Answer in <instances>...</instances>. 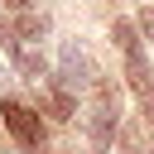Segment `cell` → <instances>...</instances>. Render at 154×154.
<instances>
[{"mask_svg": "<svg viewBox=\"0 0 154 154\" xmlns=\"http://www.w3.org/2000/svg\"><path fill=\"white\" fill-rule=\"evenodd\" d=\"M0 116H5L10 135H14L24 149H43V125H38V111H29V106H19V101H5V106H0Z\"/></svg>", "mask_w": 154, "mask_h": 154, "instance_id": "1", "label": "cell"}, {"mask_svg": "<svg viewBox=\"0 0 154 154\" xmlns=\"http://www.w3.org/2000/svg\"><path fill=\"white\" fill-rule=\"evenodd\" d=\"M96 72H91V58L82 43H63V58H58V87L72 91V87H87Z\"/></svg>", "mask_w": 154, "mask_h": 154, "instance_id": "2", "label": "cell"}, {"mask_svg": "<svg viewBox=\"0 0 154 154\" xmlns=\"http://www.w3.org/2000/svg\"><path fill=\"white\" fill-rule=\"evenodd\" d=\"M116 116H120V106H111V101H101V106L87 111V130H91V140H96L101 149L116 140Z\"/></svg>", "mask_w": 154, "mask_h": 154, "instance_id": "3", "label": "cell"}, {"mask_svg": "<svg viewBox=\"0 0 154 154\" xmlns=\"http://www.w3.org/2000/svg\"><path fill=\"white\" fill-rule=\"evenodd\" d=\"M14 63H19V72H24V82H34V87H38V82H43V72H48V63H43V53H38L34 43H24Z\"/></svg>", "mask_w": 154, "mask_h": 154, "instance_id": "4", "label": "cell"}, {"mask_svg": "<svg viewBox=\"0 0 154 154\" xmlns=\"http://www.w3.org/2000/svg\"><path fill=\"white\" fill-rule=\"evenodd\" d=\"M125 77H130V87L144 96L149 91V63H144V48L140 53H125Z\"/></svg>", "mask_w": 154, "mask_h": 154, "instance_id": "5", "label": "cell"}, {"mask_svg": "<svg viewBox=\"0 0 154 154\" xmlns=\"http://www.w3.org/2000/svg\"><path fill=\"white\" fill-rule=\"evenodd\" d=\"M14 34H19V43H24V38L34 43V38H43V34H48V19H43V14H29V10H24V14H19V24H14Z\"/></svg>", "mask_w": 154, "mask_h": 154, "instance_id": "6", "label": "cell"}, {"mask_svg": "<svg viewBox=\"0 0 154 154\" xmlns=\"http://www.w3.org/2000/svg\"><path fill=\"white\" fill-rule=\"evenodd\" d=\"M111 38H116L120 53H140V38H135V24H130V19H116V24H111Z\"/></svg>", "mask_w": 154, "mask_h": 154, "instance_id": "7", "label": "cell"}, {"mask_svg": "<svg viewBox=\"0 0 154 154\" xmlns=\"http://www.w3.org/2000/svg\"><path fill=\"white\" fill-rule=\"evenodd\" d=\"M120 140H125V149H130V154H149V149H144V140H140V130H135V125H125V135H120Z\"/></svg>", "mask_w": 154, "mask_h": 154, "instance_id": "8", "label": "cell"}, {"mask_svg": "<svg viewBox=\"0 0 154 154\" xmlns=\"http://www.w3.org/2000/svg\"><path fill=\"white\" fill-rule=\"evenodd\" d=\"M140 29H144V38L154 43V5H149V10H140Z\"/></svg>", "mask_w": 154, "mask_h": 154, "instance_id": "9", "label": "cell"}, {"mask_svg": "<svg viewBox=\"0 0 154 154\" xmlns=\"http://www.w3.org/2000/svg\"><path fill=\"white\" fill-rule=\"evenodd\" d=\"M144 111H149V120H154V82H149V91H144Z\"/></svg>", "mask_w": 154, "mask_h": 154, "instance_id": "10", "label": "cell"}, {"mask_svg": "<svg viewBox=\"0 0 154 154\" xmlns=\"http://www.w3.org/2000/svg\"><path fill=\"white\" fill-rule=\"evenodd\" d=\"M5 5H10V10H29V0H5Z\"/></svg>", "mask_w": 154, "mask_h": 154, "instance_id": "11", "label": "cell"}, {"mask_svg": "<svg viewBox=\"0 0 154 154\" xmlns=\"http://www.w3.org/2000/svg\"><path fill=\"white\" fill-rule=\"evenodd\" d=\"M0 77H5V63H0Z\"/></svg>", "mask_w": 154, "mask_h": 154, "instance_id": "12", "label": "cell"}]
</instances>
